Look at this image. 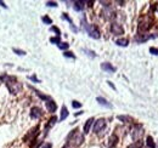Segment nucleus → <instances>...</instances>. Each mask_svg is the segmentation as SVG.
<instances>
[{"label":"nucleus","instance_id":"4c0bfd02","mask_svg":"<svg viewBox=\"0 0 158 148\" xmlns=\"http://www.w3.org/2000/svg\"><path fill=\"white\" fill-rule=\"evenodd\" d=\"M5 74H4V75H1V77H0V83H1V82H4V80H5Z\"/></svg>","mask_w":158,"mask_h":148},{"label":"nucleus","instance_id":"72a5a7b5","mask_svg":"<svg viewBox=\"0 0 158 148\" xmlns=\"http://www.w3.org/2000/svg\"><path fill=\"white\" fill-rule=\"evenodd\" d=\"M150 52L152 53V55H158V49H156V48H150Z\"/></svg>","mask_w":158,"mask_h":148},{"label":"nucleus","instance_id":"7ed1b4c3","mask_svg":"<svg viewBox=\"0 0 158 148\" xmlns=\"http://www.w3.org/2000/svg\"><path fill=\"white\" fill-rule=\"evenodd\" d=\"M152 18H151V16H142L140 18V21H139V26H137V28H139V34H142V33H145L147 32L151 27H152Z\"/></svg>","mask_w":158,"mask_h":148},{"label":"nucleus","instance_id":"6e6552de","mask_svg":"<svg viewBox=\"0 0 158 148\" xmlns=\"http://www.w3.org/2000/svg\"><path fill=\"white\" fill-rule=\"evenodd\" d=\"M153 38H157V35L137 34V35L135 37V41H136V43H139V44H141V43H145V41H147V40H150V39H153Z\"/></svg>","mask_w":158,"mask_h":148},{"label":"nucleus","instance_id":"a878e982","mask_svg":"<svg viewBox=\"0 0 158 148\" xmlns=\"http://www.w3.org/2000/svg\"><path fill=\"white\" fill-rule=\"evenodd\" d=\"M50 30H51V32H55V33H56V35H57V37H60V35H61V30H60V29L57 28V27L52 26L51 28H50Z\"/></svg>","mask_w":158,"mask_h":148},{"label":"nucleus","instance_id":"aec40b11","mask_svg":"<svg viewBox=\"0 0 158 148\" xmlns=\"http://www.w3.org/2000/svg\"><path fill=\"white\" fill-rule=\"evenodd\" d=\"M142 146H143V142H142L141 140H139V141H135L134 143H132L128 148H141Z\"/></svg>","mask_w":158,"mask_h":148},{"label":"nucleus","instance_id":"f3484780","mask_svg":"<svg viewBox=\"0 0 158 148\" xmlns=\"http://www.w3.org/2000/svg\"><path fill=\"white\" fill-rule=\"evenodd\" d=\"M56 122H57V118L56 117H52L50 120H49V123H47L46 124V127H45V131H47V130H49V129H51V127L55 125V124H56Z\"/></svg>","mask_w":158,"mask_h":148},{"label":"nucleus","instance_id":"c85d7f7f","mask_svg":"<svg viewBox=\"0 0 158 148\" xmlns=\"http://www.w3.org/2000/svg\"><path fill=\"white\" fill-rule=\"evenodd\" d=\"M63 56H65V57H70V58H75V56L73 55V52H71V51H66V52L63 53Z\"/></svg>","mask_w":158,"mask_h":148},{"label":"nucleus","instance_id":"20e7f679","mask_svg":"<svg viewBox=\"0 0 158 148\" xmlns=\"http://www.w3.org/2000/svg\"><path fill=\"white\" fill-rule=\"evenodd\" d=\"M81 23H83L84 29L88 32L89 37H91V38H94V39H100V32H99V29L96 28L95 26L89 24V23L85 21V17L81 18Z\"/></svg>","mask_w":158,"mask_h":148},{"label":"nucleus","instance_id":"58836bf2","mask_svg":"<svg viewBox=\"0 0 158 148\" xmlns=\"http://www.w3.org/2000/svg\"><path fill=\"white\" fill-rule=\"evenodd\" d=\"M62 148H72V147H71L70 145H67V143H66V145H65V146H63Z\"/></svg>","mask_w":158,"mask_h":148},{"label":"nucleus","instance_id":"39448f33","mask_svg":"<svg viewBox=\"0 0 158 148\" xmlns=\"http://www.w3.org/2000/svg\"><path fill=\"white\" fill-rule=\"evenodd\" d=\"M142 135H143L142 126H141V125H135L134 129H133V131H132V137H133V140L139 141V138H141Z\"/></svg>","mask_w":158,"mask_h":148},{"label":"nucleus","instance_id":"4468645a","mask_svg":"<svg viewBox=\"0 0 158 148\" xmlns=\"http://www.w3.org/2000/svg\"><path fill=\"white\" fill-rule=\"evenodd\" d=\"M93 123H94V118H89L86 120V123L84 125V133H88L89 131H90V127H91Z\"/></svg>","mask_w":158,"mask_h":148},{"label":"nucleus","instance_id":"5701e85b","mask_svg":"<svg viewBox=\"0 0 158 148\" xmlns=\"http://www.w3.org/2000/svg\"><path fill=\"white\" fill-rule=\"evenodd\" d=\"M57 46H58V49H60V50H67L68 48H70V44H68V43H62V41H61Z\"/></svg>","mask_w":158,"mask_h":148},{"label":"nucleus","instance_id":"ddd939ff","mask_svg":"<svg viewBox=\"0 0 158 148\" xmlns=\"http://www.w3.org/2000/svg\"><path fill=\"white\" fill-rule=\"evenodd\" d=\"M96 101H97L101 106H105V107H107V108H112V104L109 103L106 98H104V97H97V98H96Z\"/></svg>","mask_w":158,"mask_h":148},{"label":"nucleus","instance_id":"a19ab883","mask_svg":"<svg viewBox=\"0 0 158 148\" xmlns=\"http://www.w3.org/2000/svg\"><path fill=\"white\" fill-rule=\"evenodd\" d=\"M156 10H157V12H158V4H157V6H156Z\"/></svg>","mask_w":158,"mask_h":148},{"label":"nucleus","instance_id":"dca6fc26","mask_svg":"<svg viewBox=\"0 0 158 148\" xmlns=\"http://www.w3.org/2000/svg\"><path fill=\"white\" fill-rule=\"evenodd\" d=\"M67 117H68V109H67V107H66V106H62V108H61L60 120H65Z\"/></svg>","mask_w":158,"mask_h":148},{"label":"nucleus","instance_id":"412c9836","mask_svg":"<svg viewBox=\"0 0 158 148\" xmlns=\"http://www.w3.org/2000/svg\"><path fill=\"white\" fill-rule=\"evenodd\" d=\"M116 44L118 46H128L129 41H128V39H118V40H116Z\"/></svg>","mask_w":158,"mask_h":148},{"label":"nucleus","instance_id":"f704fd0d","mask_svg":"<svg viewBox=\"0 0 158 148\" xmlns=\"http://www.w3.org/2000/svg\"><path fill=\"white\" fill-rule=\"evenodd\" d=\"M51 147H52L51 143H46V145H44V147H42V148H51Z\"/></svg>","mask_w":158,"mask_h":148},{"label":"nucleus","instance_id":"c9c22d12","mask_svg":"<svg viewBox=\"0 0 158 148\" xmlns=\"http://www.w3.org/2000/svg\"><path fill=\"white\" fill-rule=\"evenodd\" d=\"M0 6H1V8H5V9H8V6H6V4H5L4 1H0Z\"/></svg>","mask_w":158,"mask_h":148},{"label":"nucleus","instance_id":"473e14b6","mask_svg":"<svg viewBox=\"0 0 158 148\" xmlns=\"http://www.w3.org/2000/svg\"><path fill=\"white\" fill-rule=\"evenodd\" d=\"M46 5L50 6V8H56V6H57V3H55V1H47Z\"/></svg>","mask_w":158,"mask_h":148},{"label":"nucleus","instance_id":"1a4fd4ad","mask_svg":"<svg viewBox=\"0 0 158 148\" xmlns=\"http://www.w3.org/2000/svg\"><path fill=\"white\" fill-rule=\"evenodd\" d=\"M42 115H43V112L39 107H33L31 109V118L32 119H39Z\"/></svg>","mask_w":158,"mask_h":148},{"label":"nucleus","instance_id":"4be33fe9","mask_svg":"<svg viewBox=\"0 0 158 148\" xmlns=\"http://www.w3.org/2000/svg\"><path fill=\"white\" fill-rule=\"evenodd\" d=\"M146 143H147L148 148H155V147H156V145H155V142H153V138L151 137V136H147V138H146Z\"/></svg>","mask_w":158,"mask_h":148},{"label":"nucleus","instance_id":"2f4dec72","mask_svg":"<svg viewBox=\"0 0 158 148\" xmlns=\"http://www.w3.org/2000/svg\"><path fill=\"white\" fill-rule=\"evenodd\" d=\"M28 79H29V80H32V82H34V83H40V80H39L35 75H31Z\"/></svg>","mask_w":158,"mask_h":148},{"label":"nucleus","instance_id":"f8f14e48","mask_svg":"<svg viewBox=\"0 0 158 148\" xmlns=\"http://www.w3.org/2000/svg\"><path fill=\"white\" fill-rule=\"evenodd\" d=\"M85 4H86L85 1H74L73 3V9L75 11H83Z\"/></svg>","mask_w":158,"mask_h":148},{"label":"nucleus","instance_id":"c756f323","mask_svg":"<svg viewBox=\"0 0 158 148\" xmlns=\"http://www.w3.org/2000/svg\"><path fill=\"white\" fill-rule=\"evenodd\" d=\"M72 107H73V108H80L81 103L78 102V101H73V102H72Z\"/></svg>","mask_w":158,"mask_h":148},{"label":"nucleus","instance_id":"9d476101","mask_svg":"<svg viewBox=\"0 0 158 148\" xmlns=\"http://www.w3.org/2000/svg\"><path fill=\"white\" fill-rule=\"evenodd\" d=\"M45 106H46V109H47V112H50V113H54L55 111L57 109V106H56V103H55V101H52L51 98L46 101V102H45Z\"/></svg>","mask_w":158,"mask_h":148},{"label":"nucleus","instance_id":"bb28decb","mask_svg":"<svg viewBox=\"0 0 158 148\" xmlns=\"http://www.w3.org/2000/svg\"><path fill=\"white\" fill-rule=\"evenodd\" d=\"M50 43H52V44H60L61 43V40H60V37H55V38H51L50 39Z\"/></svg>","mask_w":158,"mask_h":148},{"label":"nucleus","instance_id":"9b49d317","mask_svg":"<svg viewBox=\"0 0 158 148\" xmlns=\"http://www.w3.org/2000/svg\"><path fill=\"white\" fill-rule=\"evenodd\" d=\"M101 69L106 71L108 73H114L116 72V67H113L111 63H108V62H104V63H101Z\"/></svg>","mask_w":158,"mask_h":148},{"label":"nucleus","instance_id":"0eeeda50","mask_svg":"<svg viewBox=\"0 0 158 148\" xmlns=\"http://www.w3.org/2000/svg\"><path fill=\"white\" fill-rule=\"evenodd\" d=\"M111 32L113 33L114 35H122V34H124V29H123V27L120 24H118V23H112Z\"/></svg>","mask_w":158,"mask_h":148},{"label":"nucleus","instance_id":"b1692460","mask_svg":"<svg viewBox=\"0 0 158 148\" xmlns=\"http://www.w3.org/2000/svg\"><path fill=\"white\" fill-rule=\"evenodd\" d=\"M12 51L15 52V53H17L18 56H24V55H26V51L19 50V49H15V48H13V49H12Z\"/></svg>","mask_w":158,"mask_h":148},{"label":"nucleus","instance_id":"f03ea898","mask_svg":"<svg viewBox=\"0 0 158 148\" xmlns=\"http://www.w3.org/2000/svg\"><path fill=\"white\" fill-rule=\"evenodd\" d=\"M84 141V136L79 132L78 129H74L73 131H71V133L67 136V145H70L72 148L79 147Z\"/></svg>","mask_w":158,"mask_h":148},{"label":"nucleus","instance_id":"e433bc0d","mask_svg":"<svg viewBox=\"0 0 158 148\" xmlns=\"http://www.w3.org/2000/svg\"><path fill=\"white\" fill-rule=\"evenodd\" d=\"M107 83H108V85H109V86H111V87H112V89H113V90H116V86H114V85H113V84H112L111 82H107Z\"/></svg>","mask_w":158,"mask_h":148},{"label":"nucleus","instance_id":"a211bd4d","mask_svg":"<svg viewBox=\"0 0 158 148\" xmlns=\"http://www.w3.org/2000/svg\"><path fill=\"white\" fill-rule=\"evenodd\" d=\"M118 119L123 123H132L133 122V118L128 117V115H118Z\"/></svg>","mask_w":158,"mask_h":148},{"label":"nucleus","instance_id":"ea45409f","mask_svg":"<svg viewBox=\"0 0 158 148\" xmlns=\"http://www.w3.org/2000/svg\"><path fill=\"white\" fill-rule=\"evenodd\" d=\"M88 4H89V6H93V4H94V1H88Z\"/></svg>","mask_w":158,"mask_h":148},{"label":"nucleus","instance_id":"7c9ffc66","mask_svg":"<svg viewBox=\"0 0 158 148\" xmlns=\"http://www.w3.org/2000/svg\"><path fill=\"white\" fill-rule=\"evenodd\" d=\"M62 18H63V19H66V21H68V22H70L71 24H73V22H72V19L70 18V16H68V15H67V13H62Z\"/></svg>","mask_w":158,"mask_h":148},{"label":"nucleus","instance_id":"423d86ee","mask_svg":"<svg viewBox=\"0 0 158 148\" xmlns=\"http://www.w3.org/2000/svg\"><path fill=\"white\" fill-rule=\"evenodd\" d=\"M105 127H106V120H105V119L96 120L95 124H94V132H95V133H99V132H101L102 130H105Z\"/></svg>","mask_w":158,"mask_h":148},{"label":"nucleus","instance_id":"393cba45","mask_svg":"<svg viewBox=\"0 0 158 148\" xmlns=\"http://www.w3.org/2000/svg\"><path fill=\"white\" fill-rule=\"evenodd\" d=\"M42 19H43V22L46 23V24H51V23H52V19H51L49 16H44Z\"/></svg>","mask_w":158,"mask_h":148},{"label":"nucleus","instance_id":"f257e3e1","mask_svg":"<svg viewBox=\"0 0 158 148\" xmlns=\"http://www.w3.org/2000/svg\"><path fill=\"white\" fill-rule=\"evenodd\" d=\"M4 83H5L6 87H8V90L12 95H17V93L21 92V90H22V84L18 82L17 78L12 77V75H6Z\"/></svg>","mask_w":158,"mask_h":148},{"label":"nucleus","instance_id":"2eb2a0df","mask_svg":"<svg viewBox=\"0 0 158 148\" xmlns=\"http://www.w3.org/2000/svg\"><path fill=\"white\" fill-rule=\"evenodd\" d=\"M117 142H118V137H117L116 135H112L111 137H109V142H108V148H113Z\"/></svg>","mask_w":158,"mask_h":148},{"label":"nucleus","instance_id":"cd10ccee","mask_svg":"<svg viewBox=\"0 0 158 148\" xmlns=\"http://www.w3.org/2000/svg\"><path fill=\"white\" fill-rule=\"evenodd\" d=\"M84 52L88 53V56H90V57H96V53L91 50H88V49H84Z\"/></svg>","mask_w":158,"mask_h":148},{"label":"nucleus","instance_id":"6ab92c4d","mask_svg":"<svg viewBox=\"0 0 158 148\" xmlns=\"http://www.w3.org/2000/svg\"><path fill=\"white\" fill-rule=\"evenodd\" d=\"M31 89H33V87L31 86ZM33 91L34 92H35L37 93V95L40 97V98H42V100H45V101H47V100H50V97L49 96H46V95H44V93H42V92H40L39 90H37V89H33Z\"/></svg>","mask_w":158,"mask_h":148}]
</instances>
